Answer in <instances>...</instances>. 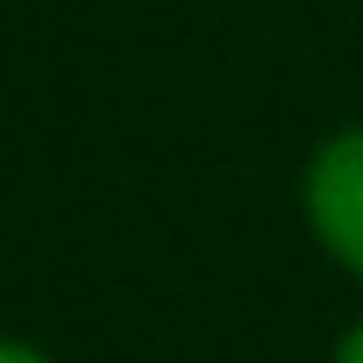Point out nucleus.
Instances as JSON below:
<instances>
[{"instance_id":"f257e3e1","label":"nucleus","mask_w":363,"mask_h":363,"mask_svg":"<svg viewBox=\"0 0 363 363\" xmlns=\"http://www.w3.org/2000/svg\"><path fill=\"white\" fill-rule=\"evenodd\" d=\"M306 207H313L320 242L363 278V135H342L320 150V164L306 178Z\"/></svg>"},{"instance_id":"f03ea898","label":"nucleus","mask_w":363,"mask_h":363,"mask_svg":"<svg viewBox=\"0 0 363 363\" xmlns=\"http://www.w3.org/2000/svg\"><path fill=\"white\" fill-rule=\"evenodd\" d=\"M0 363H43L36 349H22V342H0Z\"/></svg>"},{"instance_id":"7ed1b4c3","label":"nucleus","mask_w":363,"mask_h":363,"mask_svg":"<svg viewBox=\"0 0 363 363\" xmlns=\"http://www.w3.org/2000/svg\"><path fill=\"white\" fill-rule=\"evenodd\" d=\"M335 363H363V328H356V335L342 342V356H335Z\"/></svg>"}]
</instances>
